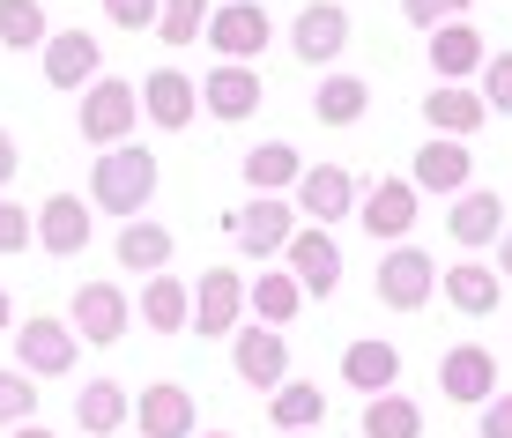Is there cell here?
I'll return each mask as SVG.
<instances>
[{"label": "cell", "instance_id": "cell-1", "mask_svg": "<svg viewBox=\"0 0 512 438\" xmlns=\"http://www.w3.org/2000/svg\"><path fill=\"white\" fill-rule=\"evenodd\" d=\"M156 156L149 149H134V142H119V149H104L97 164H90V208H104V216H141L149 208V194H156Z\"/></svg>", "mask_w": 512, "mask_h": 438}, {"label": "cell", "instance_id": "cell-2", "mask_svg": "<svg viewBox=\"0 0 512 438\" xmlns=\"http://www.w3.org/2000/svg\"><path fill=\"white\" fill-rule=\"evenodd\" d=\"M82 142L90 149H119L127 134L141 127V104H134V82L127 75H97L90 90H82Z\"/></svg>", "mask_w": 512, "mask_h": 438}, {"label": "cell", "instance_id": "cell-3", "mask_svg": "<svg viewBox=\"0 0 512 438\" xmlns=\"http://www.w3.org/2000/svg\"><path fill=\"white\" fill-rule=\"evenodd\" d=\"M290 208L312 223V231H334L342 216H357V179H349L342 164H305L290 186Z\"/></svg>", "mask_w": 512, "mask_h": 438}, {"label": "cell", "instance_id": "cell-4", "mask_svg": "<svg viewBox=\"0 0 512 438\" xmlns=\"http://www.w3.org/2000/svg\"><path fill=\"white\" fill-rule=\"evenodd\" d=\"M186 297H193V312H186L193 335H208V342H231L238 335V320H245V275L238 268H208Z\"/></svg>", "mask_w": 512, "mask_h": 438}, {"label": "cell", "instance_id": "cell-5", "mask_svg": "<svg viewBox=\"0 0 512 438\" xmlns=\"http://www.w3.org/2000/svg\"><path fill=\"white\" fill-rule=\"evenodd\" d=\"M438 297V260L423 245H386L379 253V305L394 312H423Z\"/></svg>", "mask_w": 512, "mask_h": 438}, {"label": "cell", "instance_id": "cell-6", "mask_svg": "<svg viewBox=\"0 0 512 438\" xmlns=\"http://www.w3.org/2000/svg\"><path fill=\"white\" fill-rule=\"evenodd\" d=\"M75 357H82V342H75V327H60V320H23L15 327V364H23L30 379H60V372H75Z\"/></svg>", "mask_w": 512, "mask_h": 438}, {"label": "cell", "instance_id": "cell-7", "mask_svg": "<svg viewBox=\"0 0 512 438\" xmlns=\"http://www.w3.org/2000/svg\"><path fill=\"white\" fill-rule=\"evenodd\" d=\"M127 416H134V431L141 438H193V394L179 387V379H156V387H141L134 401H127Z\"/></svg>", "mask_w": 512, "mask_h": 438}, {"label": "cell", "instance_id": "cell-8", "mask_svg": "<svg viewBox=\"0 0 512 438\" xmlns=\"http://www.w3.org/2000/svg\"><path fill=\"white\" fill-rule=\"evenodd\" d=\"M290 231H297V208L275 201V194H253L245 208H231V238H238L253 260H275L282 245H290Z\"/></svg>", "mask_w": 512, "mask_h": 438}, {"label": "cell", "instance_id": "cell-9", "mask_svg": "<svg viewBox=\"0 0 512 438\" xmlns=\"http://www.w3.org/2000/svg\"><path fill=\"white\" fill-rule=\"evenodd\" d=\"M208 45H216L223 52V60H260V52H268V38H275V30H268V8H260V0H231V8H216V15H208Z\"/></svg>", "mask_w": 512, "mask_h": 438}, {"label": "cell", "instance_id": "cell-10", "mask_svg": "<svg viewBox=\"0 0 512 438\" xmlns=\"http://www.w3.org/2000/svg\"><path fill=\"white\" fill-rule=\"evenodd\" d=\"M438 394L461 401V409H483L490 394H498V357H490L483 342H461L438 357Z\"/></svg>", "mask_w": 512, "mask_h": 438}, {"label": "cell", "instance_id": "cell-11", "mask_svg": "<svg viewBox=\"0 0 512 438\" xmlns=\"http://www.w3.org/2000/svg\"><path fill=\"white\" fill-rule=\"evenodd\" d=\"M282 260H290V283L305 297H327L334 283H342V245H334V231H290V245H282Z\"/></svg>", "mask_w": 512, "mask_h": 438}, {"label": "cell", "instance_id": "cell-12", "mask_svg": "<svg viewBox=\"0 0 512 438\" xmlns=\"http://www.w3.org/2000/svg\"><path fill=\"white\" fill-rule=\"evenodd\" d=\"M416 201L423 194L409 179H379V186H364V194H357V216H364V231H372L379 245H401L416 231Z\"/></svg>", "mask_w": 512, "mask_h": 438}, {"label": "cell", "instance_id": "cell-13", "mask_svg": "<svg viewBox=\"0 0 512 438\" xmlns=\"http://www.w3.org/2000/svg\"><path fill=\"white\" fill-rule=\"evenodd\" d=\"M134 104L149 112V127L186 134V127H193V112H201V90H193V75H179V67H156V75L134 90Z\"/></svg>", "mask_w": 512, "mask_h": 438}, {"label": "cell", "instance_id": "cell-14", "mask_svg": "<svg viewBox=\"0 0 512 438\" xmlns=\"http://www.w3.org/2000/svg\"><path fill=\"white\" fill-rule=\"evenodd\" d=\"M349 45V8H334V0H312V8H297V30H290V52L305 67H334Z\"/></svg>", "mask_w": 512, "mask_h": 438}, {"label": "cell", "instance_id": "cell-15", "mask_svg": "<svg viewBox=\"0 0 512 438\" xmlns=\"http://www.w3.org/2000/svg\"><path fill=\"white\" fill-rule=\"evenodd\" d=\"M127 320H134V305H127V290H119V283H82L75 290V342L112 349L119 335H127Z\"/></svg>", "mask_w": 512, "mask_h": 438}, {"label": "cell", "instance_id": "cell-16", "mask_svg": "<svg viewBox=\"0 0 512 438\" xmlns=\"http://www.w3.org/2000/svg\"><path fill=\"white\" fill-rule=\"evenodd\" d=\"M231 364H238L245 387H260V394H275L282 379H290V349H282L275 327H238L231 335Z\"/></svg>", "mask_w": 512, "mask_h": 438}, {"label": "cell", "instance_id": "cell-17", "mask_svg": "<svg viewBox=\"0 0 512 438\" xmlns=\"http://www.w3.org/2000/svg\"><path fill=\"white\" fill-rule=\"evenodd\" d=\"M38 52H45V82H52V90H90L97 67H104V52H97L90 30H52Z\"/></svg>", "mask_w": 512, "mask_h": 438}, {"label": "cell", "instance_id": "cell-18", "mask_svg": "<svg viewBox=\"0 0 512 438\" xmlns=\"http://www.w3.org/2000/svg\"><path fill=\"white\" fill-rule=\"evenodd\" d=\"M468 179H475L468 142H423L416 164H409V186H416V194H468Z\"/></svg>", "mask_w": 512, "mask_h": 438}, {"label": "cell", "instance_id": "cell-19", "mask_svg": "<svg viewBox=\"0 0 512 438\" xmlns=\"http://www.w3.org/2000/svg\"><path fill=\"white\" fill-rule=\"evenodd\" d=\"M483 97L468 90V82H438L431 97H423V127H438V142H468L475 127H483Z\"/></svg>", "mask_w": 512, "mask_h": 438}, {"label": "cell", "instance_id": "cell-20", "mask_svg": "<svg viewBox=\"0 0 512 438\" xmlns=\"http://www.w3.org/2000/svg\"><path fill=\"white\" fill-rule=\"evenodd\" d=\"M498 231H505V201L490 194V186L453 194V208H446V238L453 245H498Z\"/></svg>", "mask_w": 512, "mask_h": 438}, {"label": "cell", "instance_id": "cell-21", "mask_svg": "<svg viewBox=\"0 0 512 438\" xmlns=\"http://www.w3.org/2000/svg\"><path fill=\"white\" fill-rule=\"evenodd\" d=\"M193 90H201V104L216 119H253L260 112V75H253V67H238V60L208 67V82H193Z\"/></svg>", "mask_w": 512, "mask_h": 438}, {"label": "cell", "instance_id": "cell-22", "mask_svg": "<svg viewBox=\"0 0 512 438\" xmlns=\"http://www.w3.org/2000/svg\"><path fill=\"white\" fill-rule=\"evenodd\" d=\"M483 60H490V45H483V30H475L468 15H461V23H438V30H431V67H438V82H468Z\"/></svg>", "mask_w": 512, "mask_h": 438}, {"label": "cell", "instance_id": "cell-23", "mask_svg": "<svg viewBox=\"0 0 512 438\" xmlns=\"http://www.w3.org/2000/svg\"><path fill=\"white\" fill-rule=\"evenodd\" d=\"M342 379H349V387H357L364 401H372V394H394V379H401V349H394V342H372V335L349 342V349H342Z\"/></svg>", "mask_w": 512, "mask_h": 438}, {"label": "cell", "instance_id": "cell-24", "mask_svg": "<svg viewBox=\"0 0 512 438\" xmlns=\"http://www.w3.org/2000/svg\"><path fill=\"white\" fill-rule=\"evenodd\" d=\"M38 245H45V253H82V245H90V201H82V194H45Z\"/></svg>", "mask_w": 512, "mask_h": 438}, {"label": "cell", "instance_id": "cell-25", "mask_svg": "<svg viewBox=\"0 0 512 438\" xmlns=\"http://www.w3.org/2000/svg\"><path fill=\"white\" fill-rule=\"evenodd\" d=\"M446 305L453 312H468V320H483V312H498V297H505V283H498V268H483V260H453L446 275Z\"/></svg>", "mask_w": 512, "mask_h": 438}, {"label": "cell", "instance_id": "cell-26", "mask_svg": "<svg viewBox=\"0 0 512 438\" xmlns=\"http://www.w3.org/2000/svg\"><path fill=\"white\" fill-rule=\"evenodd\" d=\"M245 312H253V327H290L297 312H305V290L290 283V268H268L260 283H245Z\"/></svg>", "mask_w": 512, "mask_h": 438}, {"label": "cell", "instance_id": "cell-27", "mask_svg": "<svg viewBox=\"0 0 512 438\" xmlns=\"http://www.w3.org/2000/svg\"><path fill=\"white\" fill-rule=\"evenodd\" d=\"M112 253H119V268H134V275H164V260L179 253V238H171L164 223H141V216H134L127 231H119Z\"/></svg>", "mask_w": 512, "mask_h": 438}, {"label": "cell", "instance_id": "cell-28", "mask_svg": "<svg viewBox=\"0 0 512 438\" xmlns=\"http://www.w3.org/2000/svg\"><path fill=\"white\" fill-rule=\"evenodd\" d=\"M75 424H82V438H112L119 424H127V387L90 379V387L75 394Z\"/></svg>", "mask_w": 512, "mask_h": 438}, {"label": "cell", "instance_id": "cell-29", "mask_svg": "<svg viewBox=\"0 0 512 438\" xmlns=\"http://www.w3.org/2000/svg\"><path fill=\"white\" fill-rule=\"evenodd\" d=\"M141 320H149V335H179L186 327V312H193V297H186V283L179 275H149V290H141Z\"/></svg>", "mask_w": 512, "mask_h": 438}, {"label": "cell", "instance_id": "cell-30", "mask_svg": "<svg viewBox=\"0 0 512 438\" xmlns=\"http://www.w3.org/2000/svg\"><path fill=\"white\" fill-rule=\"evenodd\" d=\"M297 171H305V156L290 142H260L245 156V186H253V194H275V201H282V186H297Z\"/></svg>", "mask_w": 512, "mask_h": 438}, {"label": "cell", "instance_id": "cell-31", "mask_svg": "<svg viewBox=\"0 0 512 438\" xmlns=\"http://www.w3.org/2000/svg\"><path fill=\"white\" fill-rule=\"evenodd\" d=\"M357 424H364V438H423V409L409 394H372Z\"/></svg>", "mask_w": 512, "mask_h": 438}, {"label": "cell", "instance_id": "cell-32", "mask_svg": "<svg viewBox=\"0 0 512 438\" xmlns=\"http://www.w3.org/2000/svg\"><path fill=\"white\" fill-rule=\"evenodd\" d=\"M312 112H320L327 127H357V119L372 112V90H364L357 75H327V82H320V97H312Z\"/></svg>", "mask_w": 512, "mask_h": 438}, {"label": "cell", "instance_id": "cell-33", "mask_svg": "<svg viewBox=\"0 0 512 438\" xmlns=\"http://www.w3.org/2000/svg\"><path fill=\"white\" fill-rule=\"evenodd\" d=\"M320 416H327V394L305 387V379H282L275 401H268V424H282V431H312Z\"/></svg>", "mask_w": 512, "mask_h": 438}, {"label": "cell", "instance_id": "cell-34", "mask_svg": "<svg viewBox=\"0 0 512 438\" xmlns=\"http://www.w3.org/2000/svg\"><path fill=\"white\" fill-rule=\"evenodd\" d=\"M52 30H45V8L38 0H0V45L8 52H30V45H45Z\"/></svg>", "mask_w": 512, "mask_h": 438}, {"label": "cell", "instance_id": "cell-35", "mask_svg": "<svg viewBox=\"0 0 512 438\" xmlns=\"http://www.w3.org/2000/svg\"><path fill=\"white\" fill-rule=\"evenodd\" d=\"M208 23V0H156V38L164 45H193Z\"/></svg>", "mask_w": 512, "mask_h": 438}, {"label": "cell", "instance_id": "cell-36", "mask_svg": "<svg viewBox=\"0 0 512 438\" xmlns=\"http://www.w3.org/2000/svg\"><path fill=\"white\" fill-rule=\"evenodd\" d=\"M0 424H38V379L0 372Z\"/></svg>", "mask_w": 512, "mask_h": 438}, {"label": "cell", "instance_id": "cell-37", "mask_svg": "<svg viewBox=\"0 0 512 438\" xmlns=\"http://www.w3.org/2000/svg\"><path fill=\"white\" fill-rule=\"evenodd\" d=\"M475 75H483V90H475V97H483V112H505L512 119V52H490Z\"/></svg>", "mask_w": 512, "mask_h": 438}, {"label": "cell", "instance_id": "cell-38", "mask_svg": "<svg viewBox=\"0 0 512 438\" xmlns=\"http://www.w3.org/2000/svg\"><path fill=\"white\" fill-rule=\"evenodd\" d=\"M468 0H401V15H409L416 30H438V23H461Z\"/></svg>", "mask_w": 512, "mask_h": 438}, {"label": "cell", "instance_id": "cell-39", "mask_svg": "<svg viewBox=\"0 0 512 438\" xmlns=\"http://www.w3.org/2000/svg\"><path fill=\"white\" fill-rule=\"evenodd\" d=\"M0 253H30V208L0 201Z\"/></svg>", "mask_w": 512, "mask_h": 438}, {"label": "cell", "instance_id": "cell-40", "mask_svg": "<svg viewBox=\"0 0 512 438\" xmlns=\"http://www.w3.org/2000/svg\"><path fill=\"white\" fill-rule=\"evenodd\" d=\"M104 15H112L119 30H149L156 23V0H104Z\"/></svg>", "mask_w": 512, "mask_h": 438}, {"label": "cell", "instance_id": "cell-41", "mask_svg": "<svg viewBox=\"0 0 512 438\" xmlns=\"http://www.w3.org/2000/svg\"><path fill=\"white\" fill-rule=\"evenodd\" d=\"M483 438H512V394H490L483 401V424H475Z\"/></svg>", "mask_w": 512, "mask_h": 438}, {"label": "cell", "instance_id": "cell-42", "mask_svg": "<svg viewBox=\"0 0 512 438\" xmlns=\"http://www.w3.org/2000/svg\"><path fill=\"white\" fill-rule=\"evenodd\" d=\"M498 283H512V231H498Z\"/></svg>", "mask_w": 512, "mask_h": 438}, {"label": "cell", "instance_id": "cell-43", "mask_svg": "<svg viewBox=\"0 0 512 438\" xmlns=\"http://www.w3.org/2000/svg\"><path fill=\"white\" fill-rule=\"evenodd\" d=\"M8 179H15V142L0 134V186H8Z\"/></svg>", "mask_w": 512, "mask_h": 438}, {"label": "cell", "instance_id": "cell-44", "mask_svg": "<svg viewBox=\"0 0 512 438\" xmlns=\"http://www.w3.org/2000/svg\"><path fill=\"white\" fill-rule=\"evenodd\" d=\"M15 438H52L45 424H15Z\"/></svg>", "mask_w": 512, "mask_h": 438}, {"label": "cell", "instance_id": "cell-45", "mask_svg": "<svg viewBox=\"0 0 512 438\" xmlns=\"http://www.w3.org/2000/svg\"><path fill=\"white\" fill-rule=\"evenodd\" d=\"M0 327H15V312H8V290H0Z\"/></svg>", "mask_w": 512, "mask_h": 438}, {"label": "cell", "instance_id": "cell-46", "mask_svg": "<svg viewBox=\"0 0 512 438\" xmlns=\"http://www.w3.org/2000/svg\"><path fill=\"white\" fill-rule=\"evenodd\" d=\"M282 438H312V431H282Z\"/></svg>", "mask_w": 512, "mask_h": 438}, {"label": "cell", "instance_id": "cell-47", "mask_svg": "<svg viewBox=\"0 0 512 438\" xmlns=\"http://www.w3.org/2000/svg\"><path fill=\"white\" fill-rule=\"evenodd\" d=\"M208 438H231V431H208Z\"/></svg>", "mask_w": 512, "mask_h": 438}]
</instances>
